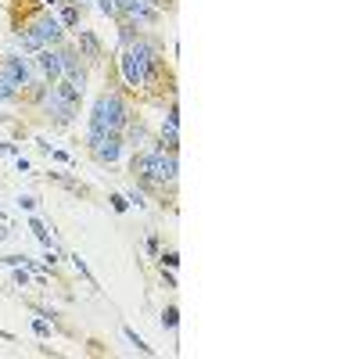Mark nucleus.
I'll list each match as a JSON object with an SVG mask.
<instances>
[{"instance_id": "f257e3e1", "label": "nucleus", "mask_w": 359, "mask_h": 359, "mask_svg": "<svg viewBox=\"0 0 359 359\" xmlns=\"http://www.w3.org/2000/svg\"><path fill=\"white\" fill-rule=\"evenodd\" d=\"M158 65H162L158 50L147 43V40H140V36L130 40L126 47H118V69H123L126 86H133V90H140V86H147V83H155Z\"/></svg>"}, {"instance_id": "f03ea898", "label": "nucleus", "mask_w": 359, "mask_h": 359, "mask_svg": "<svg viewBox=\"0 0 359 359\" xmlns=\"http://www.w3.org/2000/svg\"><path fill=\"white\" fill-rule=\"evenodd\" d=\"M133 172L151 180V184H176V172H180V162H176V151H169V147H151V151H144L133 158Z\"/></svg>"}, {"instance_id": "7ed1b4c3", "label": "nucleus", "mask_w": 359, "mask_h": 359, "mask_svg": "<svg viewBox=\"0 0 359 359\" xmlns=\"http://www.w3.org/2000/svg\"><path fill=\"white\" fill-rule=\"evenodd\" d=\"M126 123H130V111L118 94H101L90 108V130L97 133H123Z\"/></svg>"}, {"instance_id": "20e7f679", "label": "nucleus", "mask_w": 359, "mask_h": 359, "mask_svg": "<svg viewBox=\"0 0 359 359\" xmlns=\"http://www.w3.org/2000/svg\"><path fill=\"white\" fill-rule=\"evenodd\" d=\"M86 144L90 151H94L97 162H118V155H123V137L118 133H97V130H86Z\"/></svg>"}, {"instance_id": "39448f33", "label": "nucleus", "mask_w": 359, "mask_h": 359, "mask_svg": "<svg viewBox=\"0 0 359 359\" xmlns=\"http://www.w3.org/2000/svg\"><path fill=\"white\" fill-rule=\"evenodd\" d=\"M29 33H33L43 47H50V43L62 40V22H57L50 11H47V15H36L33 22H29Z\"/></svg>"}, {"instance_id": "423d86ee", "label": "nucleus", "mask_w": 359, "mask_h": 359, "mask_svg": "<svg viewBox=\"0 0 359 359\" xmlns=\"http://www.w3.org/2000/svg\"><path fill=\"white\" fill-rule=\"evenodd\" d=\"M115 11H126L137 25H158V18H162L147 0H115Z\"/></svg>"}, {"instance_id": "0eeeda50", "label": "nucleus", "mask_w": 359, "mask_h": 359, "mask_svg": "<svg viewBox=\"0 0 359 359\" xmlns=\"http://www.w3.org/2000/svg\"><path fill=\"white\" fill-rule=\"evenodd\" d=\"M33 62H36V69H40V76H43V79H50V83L62 79V57H57V50L43 47V50H36Z\"/></svg>"}, {"instance_id": "6e6552de", "label": "nucleus", "mask_w": 359, "mask_h": 359, "mask_svg": "<svg viewBox=\"0 0 359 359\" xmlns=\"http://www.w3.org/2000/svg\"><path fill=\"white\" fill-rule=\"evenodd\" d=\"M180 144V108L169 104V115H165V126H162V147H169V151H176Z\"/></svg>"}, {"instance_id": "1a4fd4ad", "label": "nucleus", "mask_w": 359, "mask_h": 359, "mask_svg": "<svg viewBox=\"0 0 359 359\" xmlns=\"http://www.w3.org/2000/svg\"><path fill=\"white\" fill-rule=\"evenodd\" d=\"M79 50L86 57H101V43H97V36L90 33V29H79Z\"/></svg>"}, {"instance_id": "9d476101", "label": "nucleus", "mask_w": 359, "mask_h": 359, "mask_svg": "<svg viewBox=\"0 0 359 359\" xmlns=\"http://www.w3.org/2000/svg\"><path fill=\"white\" fill-rule=\"evenodd\" d=\"M15 94H18V86L0 76V101H15Z\"/></svg>"}, {"instance_id": "9b49d317", "label": "nucleus", "mask_w": 359, "mask_h": 359, "mask_svg": "<svg viewBox=\"0 0 359 359\" xmlns=\"http://www.w3.org/2000/svg\"><path fill=\"white\" fill-rule=\"evenodd\" d=\"M29 230H33V233L40 237V245H47V248H50V237H47V230H43V223H40V219H29Z\"/></svg>"}, {"instance_id": "f8f14e48", "label": "nucleus", "mask_w": 359, "mask_h": 359, "mask_svg": "<svg viewBox=\"0 0 359 359\" xmlns=\"http://www.w3.org/2000/svg\"><path fill=\"white\" fill-rule=\"evenodd\" d=\"M126 338H130V341H133V345H137L140 352H151V345H147V341H144V338H140V334L133 331V327H126Z\"/></svg>"}, {"instance_id": "ddd939ff", "label": "nucleus", "mask_w": 359, "mask_h": 359, "mask_svg": "<svg viewBox=\"0 0 359 359\" xmlns=\"http://www.w3.org/2000/svg\"><path fill=\"white\" fill-rule=\"evenodd\" d=\"M176 323H180V313H176V306H169L162 313V327H176Z\"/></svg>"}, {"instance_id": "4468645a", "label": "nucleus", "mask_w": 359, "mask_h": 359, "mask_svg": "<svg viewBox=\"0 0 359 359\" xmlns=\"http://www.w3.org/2000/svg\"><path fill=\"white\" fill-rule=\"evenodd\" d=\"M62 22H65V25H76V22H79V11H76V8H65V11H62Z\"/></svg>"}, {"instance_id": "2eb2a0df", "label": "nucleus", "mask_w": 359, "mask_h": 359, "mask_svg": "<svg viewBox=\"0 0 359 359\" xmlns=\"http://www.w3.org/2000/svg\"><path fill=\"white\" fill-rule=\"evenodd\" d=\"M33 331H36L40 338H47V334H50V323H47V320H36V323H33Z\"/></svg>"}, {"instance_id": "dca6fc26", "label": "nucleus", "mask_w": 359, "mask_h": 359, "mask_svg": "<svg viewBox=\"0 0 359 359\" xmlns=\"http://www.w3.org/2000/svg\"><path fill=\"white\" fill-rule=\"evenodd\" d=\"M126 201H133L137 208H144V205H147V198H144L140 191H130V194H126Z\"/></svg>"}, {"instance_id": "f3484780", "label": "nucleus", "mask_w": 359, "mask_h": 359, "mask_svg": "<svg viewBox=\"0 0 359 359\" xmlns=\"http://www.w3.org/2000/svg\"><path fill=\"white\" fill-rule=\"evenodd\" d=\"M111 205H115V212H126V208H130V201H126L123 194H115V198H111Z\"/></svg>"}, {"instance_id": "a211bd4d", "label": "nucleus", "mask_w": 359, "mask_h": 359, "mask_svg": "<svg viewBox=\"0 0 359 359\" xmlns=\"http://www.w3.org/2000/svg\"><path fill=\"white\" fill-rule=\"evenodd\" d=\"M97 4H101L104 15H118V11H115V0H97Z\"/></svg>"}, {"instance_id": "6ab92c4d", "label": "nucleus", "mask_w": 359, "mask_h": 359, "mask_svg": "<svg viewBox=\"0 0 359 359\" xmlns=\"http://www.w3.org/2000/svg\"><path fill=\"white\" fill-rule=\"evenodd\" d=\"M162 262H165V266H176V262H180V255H176V252H165V255H162Z\"/></svg>"}, {"instance_id": "aec40b11", "label": "nucleus", "mask_w": 359, "mask_h": 359, "mask_svg": "<svg viewBox=\"0 0 359 359\" xmlns=\"http://www.w3.org/2000/svg\"><path fill=\"white\" fill-rule=\"evenodd\" d=\"M18 205H22V208H33V205H36V198H29V194H22V198H18Z\"/></svg>"}, {"instance_id": "412c9836", "label": "nucleus", "mask_w": 359, "mask_h": 359, "mask_svg": "<svg viewBox=\"0 0 359 359\" xmlns=\"http://www.w3.org/2000/svg\"><path fill=\"white\" fill-rule=\"evenodd\" d=\"M43 4H47V8H54V4H62V0H43Z\"/></svg>"}, {"instance_id": "4be33fe9", "label": "nucleus", "mask_w": 359, "mask_h": 359, "mask_svg": "<svg viewBox=\"0 0 359 359\" xmlns=\"http://www.w3.org/2000/svg\"><path fill=\"white\" fill-rule=\"evenodd\" d=\"M8 151H11V147H4V144H0V155H8Z\"/></svg>"}, {"instance_id": "5701e85b", "label": "nucleus", "mask_w": 359, "mask_h": 359, "mask_svg": "<svg viewBox=\"0 0 359 359\" xmlns=\"http://www.w3.org/2000/svg\"><path fill=\"white\" fill-rule=\"evenodd\" d=\"M4 237H8V230H0V241H4Z\"/></svg>"}]
</instances>
